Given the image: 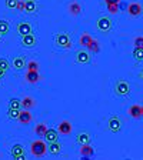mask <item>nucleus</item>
<instances>
[{
	"label": "nucleus",
	"instance_id": "obj_29",
	"mask_svg": "<svg viewBox=\"0 0 143 160\" xmlns=\"http://www.w3.org/2000/svg\"><path fill=\"white\" fill-rule=\"evenodd\" d=\"M9 107H13V109H22V100L10 99L9 100Z\"/></svg>",
	"mask_w": 143,
	"mask_h": 160
},
{
	"label": "nucleus",
	"instance_id": "obj_30",
	"mask_svg": "<svg viewBox=\"0 0 143 160\" xmlns=\"http://www.w3.org/2000/svg\"><path fill=\"white\" fill-rule=\"evenodd\" d=\"M26 69L27 70H34V72H39V63L34 62V60H30L26 63Z\"/></svg>",
	"mask_w": 143,
	"mask_h": 160
},
{
	"label": "nucleus",
	"instance_id": "obj_39",
	"mask_svg": "<svg viewBox=\"0 0 143 160\" xmlns=\"http://www.w3.org/2000/svg\"><path fill=\"white\" fill-rule=\"evenodd\" d=\"M142 116H143V106H142Z\"/></svg>",
	"mask_w": 143,
	"mask_h": 160
},
{
	"label": "nucleus",
	"instance_id": "obj_24",
	"mask_svg": "<svg viewBox=\"0 0 143 160\" xmlns=\"http://www.w3.org/2000/svg\"><path fill=\"white\" fill-rule=\"evenodd\" d=\"M132 56L136 62H143V47H135L132 52Z\"/></svg>",
	"mask_w": 143,
	"mask_h": 160
},
{
	"label": "nucleus",
	"instance_id": "obj_1",
	"mask_svg": "<svg viewBox=\"0 0 143 160\" xmlns=\"http://www.w3.org/2000/svg\"><path fill=\"white\" fill-rule=\"evenodd\" d=\"M47 152V146L43 140H34L33 143L30 144V153L34 157H43Z\"/></svg>",
	"mask_w": 143,
	"mask_h": 160
},
{
	"label": "nucleus",
	"instance_id": "obj_13",
	"mask_svg": "<svg viewBox=\"0 0 143 160\" xmlns=\"http://www.w3.org/2000/svg\"><path fill=\"white\" fill-rule=\"evenodd\" d=\"M12 66L16 70H22L26 67V59L24 56H16L13 60H12Z\"/></svg>",
	"mask_w": 143,
	"mask_h": 160
},
{
	"label": "nucleus",
	"instance_id": "obj_26",
	"mask_svg": "<svg viewBox=\"0 0 143 160\" xmlns=\"http://www.w3.org/2000/svg\"><path fill=\"white\" fill-rule=\"evenodd\" d=\"M90 40H92V36H90L89 33H83L82 36H80V39H79V44L82 47H86L87 44L90 43Z\"/></svg>",
	"mask_w": 143,
	"mask_h": 160
},
{
	"label": "nucleus",
	"instance_id": "obj_6",
	"mask_svg": "<svg viewBox=\"0 0 143 160\" xmlns=\"http://www.w3.org/2000/svg\"><path fill=\"white\" fill-rule=\"evenodd\" d=\"M37 44V39L33 33H29V34H24L22 36V46L27 47V49H32Z\"/></svg>",
	"mask_w": 143,
	"mask_h": 160
},
{
	"label": "nucleus",
	"instance_id": "obj_37",
	"mask_svg": "<svg viewBox=\"0 0 143 160\" xmlns=\"http://www.w3.org/2000/svg\"><path fill=\"white\" fill-rule=\"evenodd\" d=\"M4 74H6V70H4V69H2V67H0V79H3V77H4Z\"/></svg>",
	"mask_w": 143,
	"mask_h": 160
},
{
	"label": "nucleus",
	"instance_id": "obj_36",
	"mask_svg": "<svg viewBox=\"0 0 143 160\" xmlns=\"http://www.w3.org/2000/svg\"><path fill=\"white\" fill-rule=\"evenodd\" d=\"M106 4H119L120 0H103Z\"/></svg>",
	"mask_w": 143,
	"mask_h": 160
},
{
	"label": "nucleus",
	"instance_id": "obj_23",
	"mask_svg": "<svg viewBox=\"0 0 143 160\" xmlns=\"http://www.w3.org/2000/svg\"><path fill=\"white\" fill-rule=\"evenodd\" d=\"M86 47L89 49L90 53H94V54H96V53H99V52H100V43L97 42V40H94V39L90 40V43L87 44Z\"/></svg>",
	"mask_w": 143,
	"mask_h": 160
},
{
	"label": "nucleus",
	"instance_id": "obj_40",
	"mask_svg": "<svg viewBox=\"0 0 143 160\" xmlns=\"http://www.w3.org/2000/svg\"><path fill=\"white\" fill-rule=\"evenodd\" d=\"M0 39H2V33H0Z\"/></svg>",
	"mask_w": 143,
	"mask_h": 160
},
{
	"label": "nucleus",
	"instance_id": "obj_22",
	"mask_svg": "<svg viewBox=\"0 0 143 160\" xmlns=\"http://www.w3.org/2000/svg\"><path fill=\"white\" fill-rule=\"evenodd\" d=\"M76 143L77 144H86V143H90V134L86 133V132H83V133H79L76 136Z\"/></svg>",
	"mask_w": 143,
	"mask_h": 160
},
{
	"label": "nucleus",
	"instance_id": "obj_38",
	"mask_svg": "<svg viewBox=\"0 0 143 160\" xmlns=\"http://www.w3.org/2000/svg\"><path fill=\"white\" fill-rule=\"evenodd\" d=\"M137 77H139V79H140V80H142V82H143V69H142V70H140V72H139V74H137Z\"/></svg>",
	"mask_w": 143,
	"mask_h": 160
},
{
	"label": "nucleus",
	"instance_id": "obj_27",
	"mask_svg": "<svg viewBox=\"0 0 143 160\" xmlns=\"http://www.w3.org/2000/svg\"><path fill=\"white\" fill-rule=\"evenodd\" d=\"M9 29H10L9 22H6V20H0V33H2V36L9 33Z\"/></svg>",
	"mask_w": 143,
	"mask_h": 160
},
{
	"label": "nucleus",
	"instance_id": "obj_16",
	"mask_svg": "<svg viewBox=\"0 0 143 160\" xmlns=\"http://www.w3.org/2000/svg\"><path fill=\"white\" fill-rule=\"evenodd\" d=\"M67 10H69V13L72 14V16H79V14L82 13V6H80V3H77V2H72V3H69V6H67Z\"/></svg>",
	"mask_w": 143,
	"mask_h": 160
},
{
	"label": "nucleus",
	"instance_id": "obj_25",
	"mask_svg": "<svg viewBox=\"0 0 143 160\" xmlns=\"http://www.w3.org/2000/svg\"><path fill=\"white\" fill-rule=\"evenodd\" d=\"M46 130H47L46 123H39L36 127H34V133H36L37 136L43 137V136H44V133H46Z\"/></svg>",
	"mask_w": 143,
	"mask_h": 160
},
{
	"label": "nucleus",
	"instance_id": "obj_3",
	"mask_svg": "<svg viewBox=\"0 0 143 160\" xmlns=\"http://www.w3.org/2000/svg\"><path fill=\"white\" fill-rule=\"evenodd\" d=\"M54 43L57 47H62V49H70L72 47V40H70L67 33H59L54 37Z\"/></svg>",
	"mask_w": 143,
	"mask_h": 160
},
{
	"label": "nucleus",
	"instance_id": "obj_28",
	"mask_svg": "<svg viewBox=\"0 0 143 160\" xmlns=\"http://www.w3.org/2000/svg\"><path fill=\"white\" fill-rule=\"evenodd\" d=\"M20 114V109H13V107H9V110H7V116H9V119H17Z\"/></svg>",
	"mask_w": 143,
	"mask_h": 160
},
{
	"label": "nucleus",
	"instance_id": "obj_7",
	"mask_svg": "<svg viewBox=\"0 0 143 160\" xmlns=\"http://www.w3.org/2000/svg\"><path fill=\"white\" fill-rule=\"evenodd\" d=\"M127 13H129L132 17H137V16H140V14L143 13V7H142V4L137 3V2H132V3H129V6H127Z\"/></svg>",
	"mask_w": 143,
	"mask_h": 160
},
{
	"label": "nucleus",
	"instance_id": "obj_15",
	"mask_svg": "<svg viewBox=\"0 0 143 160\" xmlns=\"http://www.w3.org/2000/svg\"><path fill=\"white\" fill-rule=\"evenodd\" d=\"M17 33H19L20 36H24V34L32 33V26H30V23H26V22L19 23L17 24Z\"/></svg>",
	"mask_w": 143,
	"mask_h": 160
},
{
	"label": "nucleus",
	"instance_id": "obj_20",
	"mask_svg": "<svg viewBox=\"0 0 143 160\" xmlns=\"http://www.w3.org/2000/svg\"><path fill=\"white\" fill-rule=\"evenodd\" d=\"M60 150H62V144H60L59 142H52L50 146H47V152H49L50 154H53V156L59 154Z\"/></svg>",
	"mask_w": 143,
	"mask_h": 160
},
{
	"label": "nucleus",
	"instance_id": "obj_9",
	"mask_svg": "<svg viewBox=\"0 0 143 160\" xmlns=\"http://www.w3.org/2000/svg\"><path fill=\"white\" fill-rule=\"evenodd\" d=\"M12 157L16 160H23L24 159V149L22 144H14L12 147Z\"/></svg>",
	"mask_w": 143,
	"mask_h": 160
},
{
	"label": "nucleus",
	"instance_id": "obj_17",
	"mask_svg": "<svg viewBox=\"0 0 143 160\" xmlns=\"http://www.w3.org/2000/svg\"><path fill=\"white\" fill-rule=\"evenodd\" d=\"M59 132H56L54 129H47L46 133H44V139H46V142H49V143H52V142H57V139H59Z\"/></svg>",
	"mask_w": 143,
	"mask_h": 160
},
{
	"label": "nucleus",
	"instance_id": "obj_31",
	"mask_svg": "<svg viewBox=\"0 0 143 160\" xmlns=\"http://www.w3.org/2000/svg\"><path fill=\"white\" fill-rule=\"evenodd\" d=\"M107 12L110 14H117L119 13V4H107Z\"/></svg>",
	"mask_w": 143,
	"mask_h": 160
},
{
	"label": "nucleus",
	"instance_id": "obj_18",
	"mask_svg": "<svg viewBox=\"0 0 143 160\" xmlns=\"http://www.w3.org/2000/svg\"><path fill=\"white\" fill-rule=\"evenodd\" d=\"M24 79H26L29 83H37V82L40 80L39 72H34V70H27L26 77H24Z\"/></svg>",
	"mask_w": 143,
	"mask_h": 160
},
{
	"label": "nucleus",
	"instance_id": "obj_4",
	"mask_svg": "<svg viewBox=\"0 0 143 160\" xmlns=\"http://www.w3.org/2000/svg\"><path fill=\"white\" fill-rule=\"evenodd\" d=\"M112 26H113V24H112V20L106 16L100 17V19L97 20V29H99L100 32H103V33L110 32V30H112Z\"/></svg>",
	"mask_w": 143,
	"mask_h": 160
},
{
	"label": "nucleus",
	"instance_id": "obj_12",
	"mask_svg": "<svg viewBox=\"0 0 143 160\" xmlns=\"http://www.w3.org/2000/svg\"><path fill=\"white\" fill-rule=\"evenodd\" d=\"M32 113H30L29 110H26V109H23V110H20V114H19V117H17V120H19L22 124H29L30 122H32Z\"/></svg>",
	"mask_w": 143,
	"mask_h": 160
},
{
	"label": "nucleus",
	"instance_id": "obj_35",
	"mask_svg": "<svg viewBox=\"0 0 143 160\" xmlns=\"http://www.w3.org/2000/svg\"><path fill=\"white\" fill-rule=\"evenodd\" d=\"M16 10H20V12H23V10H24V0H19V2H17Z\"/></svg>",
	"mask_w": 143,
	"mask_h": 160
},
{
	"label": "nucleus",
	"instance_id": "obj_34",
	"mask_svg": "<svg viewBox=\"0 0 143 160\" xmlns=\"http://www.w3.org/2000/svg\"><path fill=\"white\" fill-rule=\"evenodd\" d=\"M0 67H2V69H4L7 72V70H9V67H10V63L7 62L6 59H0Z\"/></svg>",
	"mask_w": 143,
	"mask_h": 160
},
{
	"label": "nucleus",
	"instance_id": "obj_32",
	"mask_svg": "<svg viewBox=\"0 0 143 160\" xmlns=\"http://www.w3.org/2000/svg\"><path fill=\"white\" fill-rule=\"evenodd\" d=\"M17 2L19 0H6V7L10 10H14L17 7Z\"/></svg>",
	"mask_w": 143,
	"mask_h": 160
},
{
	"label": "nucleus",
	"instance_id": "obj_10",
	"mask_svg": "<svg viewBox=\"0 0 143 160\" xmlns=\"http://www.w3.org/2000/svg\"><path fill=\"white\" fill-rule=\"evenodd\" d=\"M90 59H92V56H90V53L86 52V50H80L76 54V62L80 64H87L90 62Z\"/></svg>",
	"mask_w": 143,
	"mask_h": 160
},
{
	"label": "nucleus",
	"instance_id": "obj_19",
	"mask_svg": "<svg viewBox=\"0 0 143 160\" xmlns=\"http://www.w3.org/2000/svg\"><path fill=\"white\" fill-rule=\"evenodd\" d=\"M34 106H36V102H34L33 97H30V96L23 97V100H22V107H23V109L30 110V109H33Z\"/></svg>",
	"mask_w": 143,
	"mask_h": 160
},
{
	"label": "nucleus",
	"instance_id": "obj_8",
	"mask_svg": "<svg viewBox=\"0 0 143 160\" xmlns=\"http://www.w3.org/2000/svg\"><path fill=\"white\" fill-rule=\"evenodd\" d=\"M57 132L60 134H72L73 132V126L70 123L69 120H63V122H60V124L57 126Z\"/></svg>",
	"mask_w": 143,
	"mask_h": 160
},
{
	"label": "nucleus",
	"instance_id": "obj_21",
	"mask_svg": "<svg viewBox=\"0 0 143 160\" xmlns=\"http://www.w3.org/2000/svg\"><path fill=\"white\" fill-rule=\"evenodd\" d=\"M37 9V3L34 0H24V12L26 13H34Z\"/></svg>",
	"mask_w": 143,
	"mask_h": 160
},
{
	"label": "nucleus",
	"instance_id": "obj_2",
	"mask_svg": "<svg viewBox=\"0 0 143 160\" xmlns=\"http://www.w3.org/2000/svg\"><path fill=\"white\" fill-rule=\"evenodd\" d=\"M115 93L120 97L129 96L130 94V84L125 79H117L115 83Z\"/></svg>",
	"mask_w": 143,
	"mask_h": 160
},
{
	"label": "nucleus",
	"instance_id": "obj_41",
	"mask_svg": "<svg viewBox=\"0 0 143 160\" xmlns=\"http://www.w3.org/2000/svg\"><path fill=\"white\" fill-rule=\"evenodd\" d=\"M142 7H143V6H142Z\"/></svg>",
	"mask_w": 143,
	"mask_h": 160
},
{
	"label": "nucleus",
	"instance_id": "obj_33",
	"mask_svg": "<svg viewBox=\"0 0 143 160\" xmlns=\"http://www.w3.org/2000/svg\"><path fill=\"white\" fill-rule=\"evenodd\" d=\"M133 46L135 47H143V36H137L133 40Z\"/></svg>",
	"mask_w": 143,
	"mask_h": 160
},
{
	"label": "nucleus",
	"instance_id": "obj_5",
	"mask_svg": "<svg viewBox=\"0 0 143 160\" xmlns=\"http://www.w3.org/2000/svg\"><path fill=\"white\" fill-rule=\"evenodd\" d=\"M107 129H109L112 133H117V132H120V130H122V122H120L119 117L117 116L110 117L109 122H107Z\"/></svg>",
	"mask_w": 143,
	"mask_h": 160
},
{
	"label": "nucleus",
	"instance_id": "obj_11",
	"mask_svg": "<svg viewBox=\"0 0 143 160\" xmlns=\"http://www.w3.org/2000/svg\"><path fill=\"white\" fill-rule=\"evenodd\" d=\"M93 154H94V149L90 143H86V144H82V146H80V156L82 157L87 159V157H92Z\"/></svg>",
	"mask_w": 143,
	"mask_h": 160
},
{
	"label": "nucleus",
	"instance_id": "obj_14",
	"mask_svg": "<svg viewBox=\"0 0 143 160\" xmlns=\"http://www.w3.org/2000/svg\"><path fill=\"white\" fill-rule=\"evenodd\" d=\"M127 113H129L130 117H133V119H139V117H142V106L132 104V106L127 109Z\"/></svg>",
	"mask_w": 143,
	"mask_h": 160
}]
</instances>
